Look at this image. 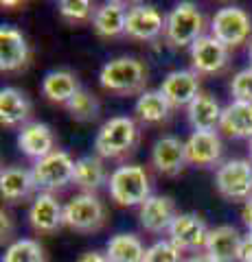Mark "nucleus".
Wrapping results in <instances>:
<instances>
[{"label": "nucleus", "mask_w": 252, "mask_h": 262, "mask_svg": "<svg viewBox=\"0 0 252 262\" xmlns=\"http://www.w3.org/2000/svg\"><path fill=\"white\" fill-rule=\"evenodd\" d=\"M99 83L103 90L121 96L138 92L143 94L145 85H147V68L136 57H117L101 68Z\"/></svg>", "instance_id": "obj_1"}, {"label": "nucleus", "mask_w": 252, "mask_h": 262, "mask_svg": "<svg viewBox=\"0 0 252 262\" xmlns=\"http://www.w3.org/2000/svg\"><path fill=\"white\" fill-rule=\"evenodd\" d=\"M138 144V125L129 116H114L105 120L94 138V151L99 158L119 160L132 153Z\"/></svg>", "instance_id": "obj_2"}, {"label": "nucleus", "mask_w": 252, "mask_h": 262, "mask_svg": "<svg viewBox=\"0 0 252 262\" xmlns=\"http://www.w3.org/2000/svg\"><path fill=\"white\" fill-rule=\"evenodd\" d=\"M110 196L119 206H138L141 208L145 201L151 196V184L149 175L143 166L136 164H125L119 166L110 175Z\"/></svg>", "instance_id": "obj_3"}, {"label": "nucleus", "mask_w": 252, "mask_h": 262, "mask_svg": "<svg viewBox=\"0 0 252 262\" xmlns=\"http://www.w3.org/2000/svg\"><path fill=\"white\" fill-rule=\"evenodd\" d=\"M204 27L206 20L198 5L180 3L167 15L165 35L173 46H193L200 37H204Z\"/></svg>", "instance_id": "obj_4"}, {"label": "nucleus", "mask_w": 252, "mask_h": 262, "mask_svg": "<svg viewBox=\"0 0 252 262\" xmlns=\"http://www.w3.org/2000/svg\"><path fill=\"white\" fill-rule=\"evenodd\" d=\"M105 223V206L94 192H81L64 206V225L81 234L99 232Z\"/></svg>", "instance_id": "obj_5"}, {"label": "nucleus", "mask_w": 252, "mask_h": 262, "mask_svg": "<svg viewBox=\"0 0 252 262\" xmlns=\"http://www.w3.org/2000/svg\"><path fill=\"white\" fill-rule=\"evenodd\" d=\"M217 192L228 201H248L252 196V162L228 160L215 173Z\"/></svg>", "instance_id": "obj_6"}, {"label": "nucleus", "mask_w": 252, "mask_h": 262, "mask_svg": "<svg viewBox=\"0 0 252 262\" xmlns=\"http://www.w3.org/2000/svg\"><path fill=\"white\" fill-rule=\"evenodd\" d=\"M252 33V20L241 7H224L210 20V35L226 48L243 44Z\"/></svg>", "instance_id": "obj_7"}, {"label": "nucleus", "mask_w": 252, "mask_h": 262, "mask_svg": "<svg viewBox=\"0 0 252 262\" xmlns=\"http://www.w3.org/2000/svg\"><path fill=\"white\" fill-rule=\"evenodd\" d=\"M31 173H33V179L40 190L51 192L72 182V177H75V160L64 151H53L51 155L37 160L33 168H31Z\"/></svg>", "instance_id": "obj_8"}, {"label": "nucleus", "mask_w": 252, "mask_h": 262, "mask_svg": "<svg viewBox=\"0 0 252 262\" xmlns=\"http://www.w3.org/2000/svg\"><path fill=\"white\" fill-rule=\"evenodd\" d=\"M208 232L204 219L195 212H180L169 227V241L180 251H198L206 247Z\"/></svg>", "instance_id": "obj_9"}, {"label": "nucleus", "mask_w": 252, "mask_h": 262, "mask_svg": "<svg viewBox=\"0 0 252 262\" xmlns=\"http://www.w3.org/2000/svg\"><path fill=\"white\" fill-rule=\"evenodd\" d=\"M178 214H180V212H176V203L171 196L151 194L149 199L138 208V223H141L145 232L160 234V232H169V227H171Z\"/></svg>", "instance_id": "obj_10"}, {"label": "nucleus", "mask_w": 252, "mask_h": 262, "mask_svg": "<svg viewBox=\"0 0 252 262\" xmlns=\"http://www.w3.org/2000/svg\"><path fill=\"white\" fill-rule=\"evenodd\" d=\"M160 92L165 94L171 107H189L198 98L200 92V77L195 70H173L162 79Z\"/></svg>", "instance_id": "obj_11"}, {"label": "nucleus", "mask_w": 252, "mask_h": 262, "mask_svg": "<svg viewBox=\"0 0 252 262\" xmlns=\"http://www.w3.org/2000/svg\"><path fill=\"white\" fill-rule=\"evenodd\" d=\"M151 164L160 175L176 177L180 175L184 166L189 164L186 160V146L176 136H162L151 146Z\"/></svg>", "instance_id": "obj_12"}, {"label": "nucleus", "mask_w": 252, "mask_h": 262, "mask_svg": "<svg viewBox=\"0 0 252 262\" xmlns=\"http://www.w3.org/2000/svg\"><path fill=\"white\" fill-rule=\"evenodd\" d=\"M191 63L198 75H215L228 66V48L213 35H204L191 46Z\"/></svg>", "instance_id": "obj_13"}, {"label": "nucleus", "mask_w": 252, "mask_h": 262, "mask_svg": "<svg viewBox=\"0 0 252 262\" xmlns=\"http://www.w3.org/2000/svg\"><path fill=\"white\" fill-rule=\"evenodd\" d=\"M165 29H167V18L156 9V7L136 5L127 13L125 33L129 37H134V39L151 42V39H156Z\"/></svg>", "instance_id": "obj_14"}, {"label": "nucleus", "mask_w": 252, "mask_h": 262, "mask_svg": "<svg viewBox=\"0 0 252 262\" xmlns=\"http://www.w3.org/2000/svg\"><path fill=\"white\" fill-rule=\"evenodd\" d=\"M186 146V160L193 166L210 168L219 164L224 153V144L215 131H193L189 140L184 142Z\"/></svg>", "instance_id": "obj_15"}, {"label": "nucleus", "mask_w": 252, "mask_h": 262, "mask_svg": "<svg viewBox=\"0 0 252 262\" xmlns=\"http://www.w3.org/2000/svg\"><path fill=\"white\" fill-rule=\"evenodd\" d=\"M27 61H29L27 37L11 24H3V29H0V70L15 72L24 68Z\"/></svg>", "instance_id": "obj_16"}, {"label": "nucleus", "mask_w": 252, "mask_h": 262, "mask_svg": "<svg viewBox=\"0 0 252 262\" xmlns=\"http://www.w3.org/2000/svg\"><path fill=\"white\" fill-rule=\"evenodd\" d=\"M29 223L40 234L57 232L64 225V206L51 192L37 194L29 208Z\"/></svg>", "instance_id": "obj_17"}, {"label": "nucleus", "mask_w": 252, "mask_h": 262, "mask_svg": "<svg viewBox=\"0 0 252 262\" xmlns=\"http://www.w3.org/2000/svg\"><path fill=\"white\" fill-rule=\"evenodd\" d=\"M18 146L27 158H33L37 162L55 151V136L44 122H29L18 134Z\"/></svg>", "instance_id": "obj_18"}, {"label": "nucleus", "mask_w": 252, "mask_h": 262, "mask_svg": "<svg viewBox=\"0 0 252 262\" xmlns=\"http://www.w3.org/2000/svg\"><path fill=\"white\" fill-rule=\"evenodd\" d=\"M243 236L232 225H219L208 232L206 241V253L213 256L217 262H239V249H241Z\"/></svg>", "instance_id": "obj_19"}, {"label": "nucleus", "mask_w": 252, "mask_h": 262, "mask_svg": "<svg viewBox=\"0 0 252 262\" xmlns=\"http://www.w3.org/2000/svg\"><path fill=\"white\" fill-rule=\"evenodd\" d=\"M35 188L37 184L33 179V173L22 166H9L0 173V194L11 203L29 199L35 192Z\"/></svg>", "instance_id": "obj_20"}, {"label": "nucleus", "mask_w": 252, "mask_h": 262, "mask_svg": "<svg viewBox=\"0 0 252 262\" xmlns=\"http://www.w3.org/2000/svg\"><path fill=\"white\" fill-rule=\"evenodd\" d=\"M222 105L217 103L215 96L202 92L195 101L186 107V116L195 131H215L222 122Z\"/></svg>", "instance_id": "obj_21"}, {"label": "nucleus", "mask_w": 252, "mask_h": 262, "mask_svg": "<svg viewBox=\"0 0 252 262\" xmlns=\"http://www.w3.org/2000/svg\"><path fill=\"white\" fill-rule=\"evenodd\" d=\"M79 90L77 77L68 70H53L42 79V94L51 103H60L64 107L77 96Z\"/></svg>", "instance_id": "obj_22"}, {"label": "nucleus", "mask_w": 252, "mask_h": 262, "mask_svg": "<svg viewBox=\"0 0 252 262\" xmlns=\"http://www.w3.org/2000/svg\"><path fill=\"white\" fill-rule=\"evenodd\" d=\"M129 9L123 3H105L96 9L92 27L101 37H119L125 33Z\"/></svg>", "instance_id": "obj_23"}, {"label": "nucleus", "mask_w": 252, "mask_h": 262, "mask_svg": "<svg viewBox=\"0 0 252 262\" xmlns=\"http://www.w3.org/2000/svg\"><path fill=\"white\" fill-rule=\"evenodd\" d=\"M219 129L230 138H252V103H237L232 101L228 107H224Z\"/></svg>", "instance_id": "obj_24"}, {"label": "nucleus", "mask_w": 252, "mask_h": 262, "mask_svg": "<svg viewBox=\"0 0 252 262\" xmlns=\"http://www.w3.org/2000/svg\"><path fill=\"white\" fill-rule=\"evenodd\" d=\"M31 116V101L15 88H5L0 92V122L5 127H15L27 122Z\"/></svg>", "instance_id": "obj_25"}, {"label": "nucleus", "mask_w": 252, "mask_h": 262, "mask_svg": "<svg viewBox=\"0 0 252 262\" xmlns=\"http://www.w3.org/2000/svg\"><path fill=\"white\" fill-rule=\"evenodd\" d=\"M171 105L165 98V94L160 90H149V92H143L138 96V101L134 105V114L136 118L145 122V125H158V122H165L171 116Z\"/></svg>", "instance_id": "obj_26"}, {"label": "nucleus", "mask_w": 252, "mask_h": 262, "mask_svg": "<svg viewBox=\"0 0 252 262\" xmlns=\"http://www.w3.org/2000/svg\"><path fill=\"white\" fill-rule=\"evenodd\" d=\"M72 182L84 192H94L105 182H110L103 160L99 155H84V158L75 160V177H72Z\"/></svg>", "instance_id": "obj_27"}, {"label": "nucleus", "mask_w": 252, "mask_h": 262, "mask_svg": "<svg viewBox=\"0 0 252 262\" xmlns=\"http://www.w3.org/2000/svg\"><path fill=\"white\" fill-rule=\"evenodd\" d=\"M145 245L134 234H117L108 241L105 256L110 262H145Z\"/></svg>", "instance_id": "obj_28"}, {"label": "nucleus", "mask_w": 252, "mask_h": 262, "mask_svg": "<svg viewBox=\"0 0 252 262\" xmlns=\"http://www.w3.org/2000/svg\"><path fill=\"white\" fill-rule=\"evenodd\" d=\"M3 262H46V253L37 241L20 238L7 247Z\"/></svg>", "instance_id": "obj_29"}, {"label": "nucleus", "mask_w": 252, "mask_h": 262, "mask_svg": "<svg viewBox=\"0 0 252 262\" xmlns=\"http://www.w3.org/2000/svg\"><path fill=\"white\" fill-rule=\"evenodd\" d=\"M68 114L75 120L79 122H90V120H96L99 118V112H101V105L96 101V96L90 94L88 90H79L77 96L66 105Z\"/></svg>", "instance_id": "obj_30"}, {"label": "nucleus", "mask_w": 252, "mask_h": 262, "mask_svg": "<svg viewBox=\"0 0 252 262\" xmlns=\"http://www.w3.org/2000/svg\"><path fill=\"white\" fill-rule=\"evenodd\" d=\"M145 262H184V258L182 251L171 241H158L151 247H147Z\"/></svg>", "instance_id": "obj_31"}, {"label": "nucleus", "mask_w": 252, "mask_h": 262, "mask_svg": "<svg viewBox=\"0 0 252 262\" xmlns=\"http://www.w3.org/2000/svg\"><path fill=\"white\" fill-rule=\"evenodd\" d=\"M94 9H92V3L88 0H64L60 3V15L64 20H70V22H84L88 18H94Z\"/></svg>", "instance_id": "obj_32"}, {"label": "nucleus", "mask_w": 252, "mask_h": 262, "mask_svg": "<svg viewBox=\"0 0 252 262\" xmlns=\"http://www.w3.org/2000/svg\"><path fill=\"white\" fill-rule=\"evenodd\" d=\"M230 94L237 103H252V68L239 70L230 81Z\"/></svg>", "instance_id": "obj_33"}, {"label": "nucleus", "mask_w": 252, "mask_h": 262, "mask_svg": "<svg viewBox=\"0 0 252 262\" xmlns=\"http://www.w3.org/2000/svg\"><path fill=\"white\" fill-rule=\"evenodd\" d=\"M239 262H252V232H248V234L241 238Z\"/></svg>", "instance_id": "obj_34"}, {"label": "nucleus", "mask_w": 252, "mask_h": 262, "mask_svg": "<svg viewBox=\"0 0 252 262\" xmlns=\"http://www.w3.org/2000/svg\"><path fill=\"white\" fill-rule=\"evenodd\" d=\"M75 262H110V260H108V256H105V253L92 249V251H84Z\"/></svg>", "instance_id": "obj_35"}, {"label": "nucleus", "mask_w": 252, "mask_h": 262, "mask_svg": "<svg viewBox=\"0 0 252 262\" xmlns=\"http://www.w3.org/2000/svg\"><path fill=\"white\" fill-rule=\"evenodd\" d=\"M241 221H243V225L248 227V232H252V196L243 203V208H241Z\"/></svg>", "instance_id": "obj_36"}, {"label": "nucleus", "mask_w": 252, "mask_h": 262, "mask_svg": "<svg viewBox=\"0 0 252 262\" xmlns=\"http://www.w3.org/2000/svg\"><path fill=\"white\" fill-rule=\"evenodd\" d=\"M184 262H217L213 256H208V253L204 251V253H195V256H191V258H186Z\"/></svg>", "instance_id": "obj_37"}, {"label": "nucleus", "mask_w": 252, "mask_h": 262, "mask_svg": "<svg viewBox=\"0 0 252 262\" xmlns=\"http://www.w3.org/2000/svg\"><path fill=\"white\" fill-rule=\"evenodd\" d=\"M9 234H11V223H9V214H5V212H3V241H5V238H9Z\"/></svg>", "instance_id": "obj_38"}, {"label": "nucleus", "mask_w": 252, "mask_h": 262, "mask_svg": "<svg viewBox=\"0 0 252 262\" xmlns=\"http://www.w3.org/2000/svg\"><path fill=\"white\" fill-rule=\"evenodd\" d=\"M248 151H250V162H252V138H250V144H248Z\"/></svg>", "instance_id": "obj_39"}, {"label": "nucleus", "mask_w": 252, "mask_h": 262, "mask_svg": "<svg viewBox=\"0 0 252 262\" xmlns=\"http://www.w3.org/2000/svg\"><path fill=\"white\" fill-rule=\"evenodd\" d=\"M250 68H252V44H250Z\"/></svg>", "instance_id": "obj_40"}]
</instances>
